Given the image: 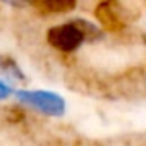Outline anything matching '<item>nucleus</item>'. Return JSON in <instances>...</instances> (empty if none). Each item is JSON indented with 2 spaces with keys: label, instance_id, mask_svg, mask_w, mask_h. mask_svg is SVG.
<instances>
[{
  "label": "nucleus",
  "instance_id": "1",
  "mask_svg": "<svg viewBox=\"0 0 146 146\" xmlns=\"http://www.w3.org/2000/svg\"><path fill=\"white\" fill-rule=\"evenodd\" d=\"M17 100L40 110L45 115H52V117H58L65 112V102L62 96H58L53 91H43V90H36V91H26L21 90L16 93Z\"/></svg>",
  "mask_w": 146,
  "mask_h": 146
},
{
  "label": "nucleus",
  "instance_id": "2",
  "mask_svg": "<svg viewBox=\"0 0 146 146\" xmlns=\"http://www.w3.org/2000/svg\"><path fill=\"white\" fill-rule=\"evenodd\" d=\"M46 41L53 48L69 53V52L78 50L86 40L74 23H67V24H58V26L50 28L46 33Z\"/></svg>",
  "mask_w": 146,
  "mask_h": 146
},
{
  "label": "nucleus",
  "instance_id": "3",
  "mask_svg": "<svg viewBox=\"0 0 146 146\" xmlns=\"http://www.w3.org/2000/svg\"><path fill=\"white\" fill-rule=\"evenodd\" d=\"M96 19L100 21L103 29L108 31H122L127 24V11L119 2H102L95 11Z\"/></svg>",
  "mask_w": 146,
  "mask_h": 146
},
{
  "label": "nucleus",
  "instance_id": "4",
  "mask_svg": "<svg viewBox=\"0 0 146 146\" xmlns=\"http://www.w3.org/2000/svg\"><path fill=\"white\" fill-rule=\"evenodd\" d=\"M31 5L41 14H64L76 9L74 0H36Z\"/></svg>",
  "mask_w": 146,
  "mask_h": 146
},
{
  "label": "nucleus",
  "instance_id": "5",
  "mask_svg": "<svg viewBox=\"0 0 146 146\" xmlns=\"http://www.w3.org/2000/svg\"><path fill=\"white\" fill-rule=\"evenodd\" d=\"M0 74L9 78V79H17V81L26 79L21 67L16 64V60L9 55H4V53H0Z\"/></svg>",
  "mask_w": 146,
  "mask_h": 146
},
{
  "label": "nucleus",
  "instance_id": "6",
  "mask_svg": "<svg viewBox=\"0 0 146 146\" xmlns=\"http://www.w3.org/2000/svg\"><path fill=\"white\" fill-rule=\"evenodd\" d=\"M72 23H74V24L78 26V29L83 33V36H84L86 41H96V40H100L102 35H103V31H102L98 26H95L93 23H90V21L76 19V21H72Z\"/></svg>",
  "mask_w": 146,
  "mask_h": 146
},
{
  "label": "nucleus",
  "instance_id": "7",
  "mask_svg": "<svg viewBox=\"0 0 146 146\" xmlns=\"http://www.w3.org/2000/svg\"><path fill=\"white\" fill-rule=\"evenodd\" d=\"M11 95H12V88H11L7 83L0 81V100H5V98H9Z\"/></svg>",
  "mask_w": 146,
  "mask_h": 146
},
{
  "label": "nucleus",
  "instance_id": "8",
  "mask_svg": "<svg viewBox=\"0 0 146 146\" xmlns=\"http://www.w3.org/2000/svg\"><path fill=\"white\" fill-rule=\"evenodd\" d=\"M143 40H144V43H146V35H144V36H143Z\"/></svg>",
  "mask_w": 146,
  "mask_h": 146
}]
</instances>
